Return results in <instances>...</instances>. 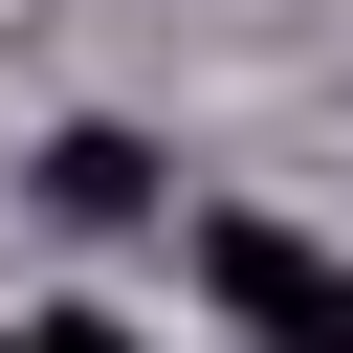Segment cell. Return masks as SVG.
Segmentation results:
<instances>
[{
	"label": "cell",
	"mask_w": 353,
	"mask_h": 353,
	"mask_svg": "<svg viewBox=\"0 0 353 353\" xmlns=\"http://www.w3.org/2000/svg\"><path fill=\"white\" fill-rule=\"evenodd\" d=\"M199 309L243 353H353V265L309 221H265V199H199Z\"/></svg>",
	"instance_id": "6da1fadb"
},
{
	"label": "cell",
	"mask_w": 353,
	"mask_h": 353,
	"mask_svg": "<svg viewBox=\"0 0 353 353\" xmlns=\"http://www.w3.org/2000/svg\"><path fill=\"white\" fill-rule=\"evenodd\" d=\"M154 199H176V176H154V132H44V221H66V243H132Z\"/></svg>",
	"instance_id": "7a4b0ae2"
},
{
	"label": "cell",
	"mask_w": 353,
	"mask_h": 353,
	"mask_svg": "<svg viewBox=\"0 0 353 353\" xmlns=\"http://www.w3.org/2000/svg\"><path fill=\"white\" fill-rule=\"evenodd\" d=\"M22 353H154V331H110V309H44V331H22Z\"/></svg>",
	"instance_id": "3957f363"
},
{
	"label": "cell",
	"mask_w": 353,
	"mask_h": 353,
	"mask_svg": "<svg viewBox=\"0 0 353 353\" xmlns=\"http://www.w3.org/2000/svg\"><path fill=\"white\" fill-rule=\"evenodd\" d=\"M0 353H22V331H0Z\"/></svg>",
	"instance_id": "277c9868"
}]
</instances>
